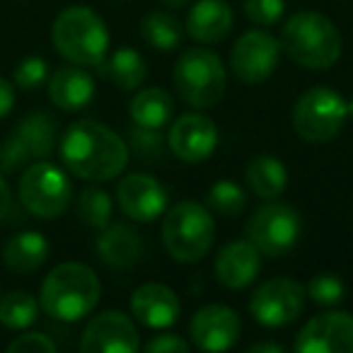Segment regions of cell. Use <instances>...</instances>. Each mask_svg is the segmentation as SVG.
I'll return each mask as SVG.
<instances>
[{"label": "cell", "instance_id": "836d02e7", "mask_svg": "<svg viewBox=\"0 0 353 353\" xmlns=\"http://www.w3.org/2000/svg\"><path fill=\"white\" fill-rule=\"evenodd\" d=\"M27 160H32L30 152H27V148L22 145L15 133L0 143V172L20 170L22 165H27Z\"/></svg>", "mask_w": 353, "mask_h": 353}, {"label": "cell", "instance_id": "83f0119b", "mask_svg": "<svg viewBox=\"0 0 353 353\" xmlns=\"http://www.w3.org/2000/svg\"><path fill=\"white\" fill-rule=\"evenodd\" d=\"M37 314H39V305L25 290H15L0 300V324L12 332H22L30 324H34Z\"/></svg>", "mask_w": 353, "mask_h": 353}, {"label": "cell", "instance_id": "d6986e66", "mask_svg": "<svg viewBox=\"0 0 353 353\" xmlns=\"http://www.w3.org/2000/svg\"><path fill=\"white\" fill-rule=\"evenodd\" d=\"M232 8L228 0H199L187 15V32L199 44H218L232 30Z\"/></svg>", "mask_w": 353, "mask_h": 353}, {"label": "cell", "instance_id": "d590c367", "mask_svg": "<svg viewBox=\"0 0 353 353\" xmlns=\"http://www.w3.org/2000/svg\"><path fill=\"white\" fill-rule=\"evenodd\" d=\"M8 351L10 353H54L56 343L51 341L46 334L27 332V334H20V336L8 346Z\"/></svg>", "mask_w": 353, "mask_h": 353}, {"label": "cell", "instance_id": "4fadbf2b", "mask_svg": "<svg viewBox=\"0 0 353 353\" xmlns=\"http://www.w3.org/2000/svg\"><path fill=\"white\" fill-rule=\"evenodd\" d=\"M300 353H353V317L348 312H324L312 317L295 339Z\"/></svg>", "mask_w": 353, "mask_h": 353}, {"label": "cell", "instance_id": "4dcf8cb0", "mask_svg": "<svg viewBox=\"0 0 353 353\" xmlns=\"http://www.w3.org/2000/svg\"><path fill=\"white\" fill-rule=\"evenodd\" d=\"M305 293L317 305H336V303H341L343 295H346V285H343V281L339 279V276L319 274L310 281Z\"/></svg>", "mask_w": 353, "mask_h": 353}, {"label": "cell", "instance_id": "8d00e7d4", "mask_svg": "<svg viewBox=\"0 0 353 353\" xmlns=\"http://www.w3.org/2000/svg\"><path fill=\"white\" fill-rule=\"evenodd\" d=\"M189 348L192 346H189L179 334L167 332V334H157V336H152L150 341H148L145 351H150V353H187Z\"/></svg>", "mask_w": 353, "mask_h": 353}, {"label": "cell", "instance_id": "5bb4252c", "mask_svg": "<svg viewBox=\"0 0 353 353\" xmlns=\"http://www.w3.org/2000/svg\"><path fill=\"white\" fill-rule=\"evenodd\" d=\"M242 322L237 312L228 305H206L196 310L189 324L192 346L201 351H228L240 339Z\"/></svg>", "mask_w": 353, "mask_h": 353}, {"label": "cell", "instance_id": "f546056e", "mask_svg": "<svg viewBox=\"0 0 353 353\" xmlns=\"http://www.w3.org/2000/svg\"><path fill=\"white\" fill-rule=\"evenodd\" d=\"M206 203L211 211L221 213V216H225V218H235L245 211L247 199H245V192H242L235 182L221 179V182H216L211 189H208Z\"/></svg>", "mask_w": 353, "mask_h": 353}, {"label": "cell", "instance_id": "ac0fdd59", "mask_svg": "<svg viewBox=\"0 0 353 353\" xmlns=\"http://www.w3.org/2000/svg\"><path fill=\"white\" fill-rule=\"evenodd\" d=\"M213 269H216V279L225 288L230 290L247 288L259 276L261 269L259 250L250 240H235L218 252Z\"/></svg>", "mask_w": 353, "mask_h": 353}, {"label": "cell", "instance_id": "484cf974", "mask_svg": "<svg viewBox=\"0 0 353 353\" xmlns=\"http://www.w3.org/2000/svg\"><path fill=\"white\" fill-rule=\"evenodd\" d=\"M107 75L121 90H136L145 80L148 65L136 49H119L107 63Z\"/></svg>", "mask_w": 353, "mask_h": 353}, {"label": "cell", "instance_id": "8fae6325", "mask_svg": "<svg viewBox=\"0 0 353 353\" xmlns=\"http://www.w3.org/2000/svg\"><path fill=\"white\" fill-rule=\"evenodd\" d=\"M281 41L269 32L252 30L235 41L230 51V68L242 83L259 85L271 78L279 65Z\"/></svg>", "mask_w": 353, "mask_h": 353}, {"label": "cell", "instance_id": "ffe728a7", "mask_svg": "<svg viewBox=\"0 0 353 353\" xmlns=\"http://www.w3.org/2000/svg\"><path fill=\"white\" fill-rule=\"evenodd\" d=\"M49 97L63 112H78L88 107L94 97V80L83 65H65L56 70L49 80Z\"/></svg>", "mask_w": 353, "mask_h": 353}, {"label": "cell", "instance_id": "d4e9b609", "mask_svg": "<svg viewBox=\"0 0 353 353\" xmlns=\"http://www.w3.org/2000/svg\"><path fill=\"white\" fill-rule=\"evenodd\" d=\"M15 136L20 138V143L27 148L30 157H46L56 145V121L54 117L44 112L30 114L22 119V123L15 128Z\"/></svg>", "mask_w": 353, "mask_h": 353}, {"label": "cell", "instance_id": "8992f818", "mask_svg": "<svg viewBox=\"0 0 353 353\" xmlns=\"http://www.w3.org/2000/svg\"><path fill=\"white\" fill-rule=\"evenodd\" d=\"M174 88L194 109H211L225 94V68L213 51L192 46L174 65Z\"/></svg>", "mask_w": 353, "mask_h": 353}, {"label": "cell", "instance_id": "277c9868", "mask_svg": "<svg viewBox=\"0 0 353 353\" xmlns=\"http://www.w3.org/2000/svg\"><path fill=\"white\" fill-rule=\"evenodd\" d=\"M54 46L65 61L83 68L99 65L109 49V32L102 17L90 8H68L51 27Z\"/></svg>", "mask_w": 353, "mask_h": 353}, {"label": "cell", "instance_id": "9c48e42d", "mask_svg": "<svg viewBox=\"0 0 353 353\" xmlns=\"http://www.w3.org/2000/svg\"><path fill=\"white\" fill-rule=\"evenodd\" d=\"M245 235L264 256H281L295 245L300 235V216L295 208L285 203H269L259 206L247 221Z\"/></svg>", "mask_w": 353, "mask_h": 353}, {"label": "cell", "instance_id": "2e32d148", "mask_svg": "<svg viewBox=\"0 0 353 353\" xmlns=\"http://www.w3.org/2000/svg\"><path fill=\"white\" fill-rule=\"evenodd\" d=\"M119 208L136 223H152L165 213L167 192L155 176L128 174L117 187Z\"/></svg>", "mask_w": 353, "mask_h": 353}, {"label": "cell", "instance_id": "52a82bcc", "mask_svg": "<svg viewBox=\"0 0 353 353\" xmlns=\"http://www.w3.org/2000/svg\"><path fill=\"white\" fill-rule=\"evenodd\" d=\"M348 102L332 88H312L295 102L293 128L305 143H327L343 128Z\"/></svg>", "mask_w": 353, "mask_h": 353}, {"label": "cell", "instance_id": "3957f363", "mask_svg": "<svg viewBox=\"0 0 353 353\" xmlns=\"http://www.w3.org/2000/svg\"><path fill=\"white\" fill-rule=\"evenodd\" d=\"M281 46L303 68L327 70L341 56V34L329 17L303 10L283 25Z\"/></svg>", "mask_w": 353, "mask_h": 353}, {"label": "cell", "instance_id": "9a60e30c", "mask_svg": "<svg viewBox=\"0 0 353 353\" xmlns=\"http://www.w3.org/2000/svg\"><path fill=\"white\" fill-rule=\"evenodd\" d=\"M167 143L179 160L196 165L213 155L218 145V128L213 119L203 114H184L172 123Z\"/></svg>", "mask_w": 353, "mask_h": 353}, {"label": "cell", "instance_id": "e575fe53", "mask_svg": "<svg viewBox=\"0 0 353 353\" xmlns=\"http://www.w3.org/2000/svg\"><path fill=\"white\" fill-rule=\"evenodd\" d=\"M131 141L138 155L145 157L148 162H155V157L165 150V143H162V138L157 136V131H152V128H143V126L133 128Z\"/></svg>", "mask_w": 353, "mask_h": 353}, {"label": "cell", "instance_id": "6da1fadb", "mask_svg": "<svg viewBox=\"0 0 353 353\" xmlns=\"http://www.w3.org/2000/svg\"><path fill=\"white\" fill-rule=\"evenodd\" d=\"M63 165L80 179L107 182L128 165V148L119 133L97 121H75L61 138Z\"/></svg>", "mask_w": 353, "mask_h": 353}, {"label": "cell", "instance_id": "b9f144b4", "mask_svg": "<svg viewBox=\"0 0 353 353\" xmlns=\"http://www.w3.org/2000/svg\"><path fill=\"white\" fill-rule=\"evenodd\" d=\"M348 114H351V117H353V99H351V102H348Z\"/></svg>", "mask_w": 353, "mask_h": 353}, {"label": "cell", "instance_id": "44dd1931", "mask_svg": "<svg viewBox=\"0 0 353 353\" xmlns=\"http://www.w3.org/2000/svg\"><path fill=\"white\" fill-rule=\"evenodd\" d=\"M97 254L104 264L117 266V269H128L138 264L143 256V242L141 235L131 225H107L97 240Z\"/></svg>", "mask_w": 353, "mask_h": 353}, {"label": "cell", "instance_id": "4316f807", "mask_svg": "<svg viewBox=\"0 0 353 353\" xmlns=\"http://www.w3.org/2000/svg\"><path fill=\"white\" fill-rule=\"evenodd\" d=\"M141 34L152 49L157 51H172L182 41V22L167 12H150L143 17Z\"/></svg>", "mask_w": 353, "mask_h": 353}, {"label": "cell", "instance_id": "74e56055", "mask_svg": "<svg viewBox=\"0 0 353 353\" xmlns=\"http://www.w3.org/2000/svg\"><path fill=\"white\" fill-rule=\"evenodd\" d=\"M15 104V88L6 78H0V119H6Z\"/></svg>", "mask_w": 353, "mask_h": 353}, {"label": "cell", "instance_id": "d6a6232c", "mask_svg": "<svg viewBox=\"0 0 353 353\" xmlns=\"http://www.w3.org/2000/svg\"><path fill=\"white\" fill-rule=\"evenodd\" d=\"M46 75H49V65H46V61L39 59V56H30V59H25L15 68L12 80H15L17 88L34 90V88H39V85L44 83Z\"/></svg>", "mask_w": 353, "mask_h": 353}, {"label": "cell", "instance_id": "603a6c76", "mask_svg": "<svg viewBox=\"0 0 353 353\" xmlns=\"http://www.w3.org/2000/svg\"><path fill=\"white\" fill-rule=\"evenodd\" d=\"M6 266L15 274H32L41 269L44 261L49 259V242L41 232L27 230L15 235L3 250Z\"/></svg>", "mask_w": 353, "mask_h": 353}, {"label": "cell", "instance_id": "7a4b0ae2", "mask_svg": "<svg viewBox=\"0 0 353 353\" xmlns=\"http://www.w3.org/2000/svg\"><path fill=\"white\" fill-rule=\"evenodd\" d=\"M41 307L59 322H78L99 303V279L90 266L65 261L41 283Z\"/></svg>", "mask_w": 353, "mask_h": 353}, {"label": "cell", "instance_id": "ba28073f", "mask_svg": "<svg viewBox=\"0 0 353 353\" xmlns=\"http://www.w3.org/2000/svg\"><path fill=\"white\" fill-rule=\"evenodd\" d=\"M70 182L54 162H34L20 179V201L37 218L54 221L70 203Z\"/></svg>", "mask_w": 353, "mask_h": 353}, {"label": "cell", "instance_id": "1f68e13d", "mask_svg": "<svg viewBox=\"0 0 353 353\" xmlns=\"http://www.w3.org/2000/svg\"><path fill=\"white\" fill-rule=\"evenodd\" d=\"M283 0H245V15L259 27H274L283 17Z\"/></svg>", "mask_w": 353, "mask_h": 353}, {"label": "cell", "instance_id": "7c38bea8", "mask_svg": "<svg viewBox=\"0 0 353 353\" xmlns=\"http://www.w3.org/2000/svg\"><path fill=\"white\" fill-rule=\"evenodd\" d=\"M80 348L85 353H136L141 348V336L131 317L117 310H107L90 319Z\"/></svg>", "mask_w": 353, "mask_h": 353}, {"label": "cell", "instance_id": "7402d4cb", "mask_svg": "<svg viewBox=\"0 0 353 353\" xmlns=\"http://www.w3.org/2000/svg\"><path fill=\"white\" fill-rule=\"evenodd\" d=\"M245 179L250 189L264 201L279 199L288 184V170L274 155H254L245 167Z\"/></svg>", "mask_w": 353, "mask_h": 353}, {"label": "cell", "instance_id": "cb8c5ba5", "mask_svg": "<svg viewBox=\"0 0 353 353\" xmlns=\"http://www.w3.org/2000/svg\"><path fill=\"white\" fill-rule=\"evenodd\" d=\"M128 112H131L136 126L160 131L174 114V99L160 88H145L131 99Z\"/></svg>", "mask_w": 353, "mask_h": 353}, {"label": "cell", "instance_id": "f35d334b", "mask_svg": "<svg viewBox=\"0 0 353 353\" xmlns=\"http://www.w3.org/2000/svg\"><path fill=\"white\" fill-rule=\"evenodd\" d=\"M12 206V194H10V187L6 184V179L0 176V221L8 216V211H10Z\"/></svg>", "mask_w": 353, "mask_h": 353}, {"label": "cell", "instance_id": "30bf717a", "mask_svg": "<svg viewBox=\"0 0 353 353\" xmlns=\"http://www.w3.org/2000/svg\"><path fill=\"white\" fill-rule=\"evenodd\" d=\"M305 288L293 279H269L254 290L250 312L264 327H285L295 322L305 307Z\"/></svg>", "mask_w": 353, "mask_h": 353}, {"label": "cell", "instance_id": "60d3db41", "mask_svg": "<svg viewBox=\"0 0 353 353\" xmlns=\"http://www.w3.org/2000/svg\"><path fill=\"white\" fill-rule=\"evenodd\" d=\"M167 8H184V6H189L192 0H162Z\"/></svg>", "mask_w": 353, "mask_h": 353}, {"label": "cell", "instance_id": "5b68a950", "mask_svg": "<svg viewBox=\"0 0 353 353\" xmlns=\"http://www.w3.org/2000/svg\"><path fill=\"white\" fill-rule=\"evenodd\" d=\"M216 240V223L206 206L182 201L167 211L162 221V242L167 254L182 264H194L211 252Z\"/></svg>", "mask_w": 353, "mask_h": 353}, {"label": "cell", "instance_id": "ab89813d", "mask_svg": "<svg viewBox=\"0 0 353 353\" xmlns=\"http://www.w3.org/2000/svg\"><path fill=\"white\" fill-rule=\"evenodd\" d=\"M285 348L281 343H252L250 353H283Z\"/></svg>", "mask_w": 353, "mask_h": 353}, {"label": "cell", "instance_id": "e0dca14e", "mask_svg": "<svg viewBox=\"0 0 353 353\" xmlns=\"http://www.w3.org/2000/svg\"><path fill=\"white\" fill-rule=\"evenodd\" d=\"M131 312L150 329H167L179 319L182 305L172 288L162 283H143L131 295Z\"/></svg>", "mask_w": 353, "mask_h": 353}, {"label": "cell", "instance_id": "f1b7e54d", "mask_svg": "<svg viewBox=\"0 0 353 353\" xmlns=\"http://www.w3.org/2000/svg\"><path fill=\"white\" fill-rule=\"evenodd\" d=\"M75 211H78L80 221L88 223L90 228L104 230L109 225V221H112V199L102 189H85L78 196Z\"/></svg>", "mask_w": 353, "mask_h": 353}]
</instances>
